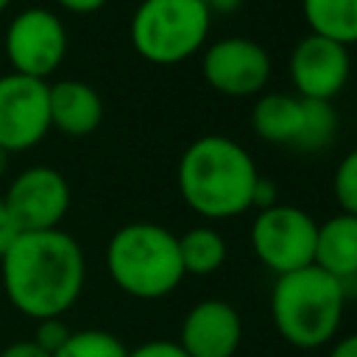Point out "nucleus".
Returning <instances> with one entry per match:
<instances>
[{
	"label": "nucleus",
	"mask_w": 357,
	"mask_h": 357,
	"mask_svg": "<svg viewBox=\"0 0 357 357\" xmlns=\"http://www.w3.org/2000/svg\"><path fill=\"white\" fill-rule=\"evenodd\" d=\"M84 251L61 229L22 231L0 259L8 301L33 321L61 318L84 287Z\"/></svg>",
	"instance_id": "f257e3e1"
},
{
	"label": "nucleus",
	"mask_w": 357,
	"mask_h": 357,
	"mask_svg": "<svg viewBox=\"0 0 357 357\" xmlns=\"http://www.w3.org/2000/svg\"><path fill=\"white\" fill-rule=\"evenodd\" d=\"M259 173L248 151L223 134H204L178 159L176 181L187 206L204 218H234L251 206Z\"/></svg>",
	"instance_id": "f03ea898"
},
{
	"label": "nucleus",
	"mask_w": 357,
	"mask_h": 357,
	"mask_svg": "<svg viewBox=\"0 0 357 357\" xmlns=\"http://www.w3.org/2000/svg\"><path fill=\"white\" fill-rule=\"evenodd\" d=\"M343 307L346 284L315 265L276 276L271 290L273 326L296 349L329 343L340 326Z\"/></svg>",
	"instance_id": "7ed1b4c3"
},
{
	"label": "nucleus",
	"mask_w": 357,
	"mask_h": 357,
	"mask_svg": "<svg viewBox=\"0 0 357 357\" xmlns=\"http://www.w3.org/2000/svg\"><path fill=\"white\" fill-rule=\"evenodd\" d=\"M106 268L112 282L134 298H162L184 279L178 237L148 220L126 223L112 234L106 245Z\"/></svg>",
	"instance_id": "20e7f679"
},
{
	"label": "nucleus",
	"mask_w": 357,
	"mask_h": 357,
	"mask_svg": "<svg viewBox=\"0 0 357 357\" xmlns=\"http://www.w3.org/2000/svg\"><path fill=\"white\" fill-rule=\"evenodd\" d=\"M209 22L206 0H142L131 17V45L153 64H176L201 50Z\"/></svg>",
	"instance_id": "39448f33"
},
{
	"label": "nucleus",
	"mask_w": 357,
	"mask_h": 357,
	"mask_svg": "<svg viewBox=\"0 0 357 357\" xmlns=\"http://www.w3.org/2000/svg\"><path fill=\"white\" fill-rule=\"evenodd\" d=\"M318 223L298 206L273 204L259 209L251 223V245L265 268L276 276L301 271L315 259Z\"/></svg>",
	"instance_id": "423d86ee"
},
{
	"label": "nucleus",
	"mask_w": 357,
	"mask_h": 357,
	"mask_svg": "<svg viewBox=\"0 0 357 357\" xmlns=\"http://www.w3.org/2000/svg\"><path fill=\"white\" fill-rule=\"evenodd\" d=\"M67 53V31L47 8L20 11L6 31V56L20 75L45 81Z\"/></svg>",
	"instance_id": "0eeeda50"
},
{
	"label": "nucleus",
	"mask_w": 357,
	"mask_h": 357,
	"mask_svg": "<svg viewBox=\"0 0 357 357\" xmlns=\"http://www.w3.org/2000/svg\"><path fill=\"white\" fill-rule=\"evenodd\" d=\"M50 131L47 84L8 73L0 78V148L8 153L33 148Z\"/></svg>",
	"instance_id": "6e6552de"
},
{
	"label": "nucleus",
	"mask_w": 357,
	"mask_h": 357,
	"mask_svg": "<svg viewBox=\"0 0 357 357\" xmlns=\"http://www.w3.org/2000/svg\"><path fill=\"white\" fill-rule=\"evenodd\" d=\"M201 73L212 89L231 98L259 95L271 78L268 50L248 36H226L206 47Z\"/></svg>",
	"instance_id": "1a4fd4ad"
},
{
	"label": "nucleus",
	"mask_w": 357,
	"mask_h": 357,
	"mask_svg": "<svg viewBox=\"0 0 357 357\" xmlns=\"http://www.w3.org/2000/svg\"><path fill=\"white\" fill-rule=\"evenodd\" d=\"M3 201L22 231L59 229L61 218L70 209V184L59 170L36 165L22 170L8 184Z\"/></svg>",
	"instance_id": "9d476101"
},
{
	"label": "nucleus",
	"mask_w": 357,
	"mask_h": 357,
	"mask_svg": "<svg viewBox=\"0 0 357 357\" xmlns=\"http://www.w3.org/2000/svg\"><path fill=\"white\" fill-rule=\"evenodd\" d=\"M349 47L318 33H307L304 39H298L290 53L293 86L298 89V98L307 100H332L335 95H340L349 81Z\"/></svg>",
	"instance_id": "9b49d317"
},
{
	"label": "nucleus",
	"mask_w": 357,
	"mask_h": 357,
	"mask_svg": "<svg viewBox=\"0 0 357 357\" xmlns=\"http://www.w3.org/2000/svg\"><path fill=\"white\" fill-rule=\"evenodd\" d=\"M243 340L240 312L220 298L198 301L181 324L178 346L187 357H234Z\"/></svg>",
	"instance_id": "f8f14e48"
},
{
	"label": "nucleus",
	"mask_w": 357,
	"mask_h": 357,
	"mask_svg": "<svg viewBox=\"0 0 357 357\" xmlns=\"http://www.w3.org/2000/svg\"><path fill=\"white\" fill-rule=\"evenodd\" d=\"M47 109L50 128H59L67 137H86L103 120V100L86 81L64 78L47 84Z\"/></svg>",
	"instance_id": "ddd939ff"
},
{
	"label": "nucleus",
	"mask_w": 357,
	"mask_h": 357,
	"mask_svg": "<svg viewBox=\"0 0 357 357\" xmlns=\"http://www.w3.org/2000/svg\"><path fill=\"white\" fill-rule=\"evenodd\" d=\"M312 265L340 279L343 284L357 279V215L340 212L318 223Z\"/></svg>",
	"instance_id": "4468645a"
},
{
	"label": "nucleus",
	"mask_w": 357,
	"mask_h": 357,
	"mask_svg": "<svg viewBox=\"0 0 357 357\" xmlns=\"http://www.w3.org/2000/svg\"><path fill=\"white\" fill-rule=\"evenodd\" d=\"M304 120V100L287 92H265L254 103L251 126L254 131L273 145H293Z\"/></svg>",
	"instance_id": "2eb2a0df"
},
{
	"label": "nucleus",
	"mask_w": 357,
	"mask_h": 357,
	"mask_svg": "<svg viewBox=\"0 0 357 357\" xmlns=\"http://www.w3.org/2000/svg\"><path fill=\"white\" fill-rule=\"evenodd\" d=\"M310 33L335 39L340 45L357 42V0H301Z\"/></svg>",
	"instance_id": "dca6fc26"
},
{
	"label": "nucleus",
	"mask_w": 357,
	"mask_h": 357,
	"mask_svg": "<svg viewBox=\"0 0 357 357\" xmlns=\"http://www.w3.org/2000/svg\"><path fill=\"white\" fill-rule=\"evenodd\" d=\"M178 257H181L184 276L215 273L226 259V240L212 226H195L178 237Z\"/></svg>",
	"instance_id": "f3484780"
},
{
	"label": "nucleus",
	"mask_w": 357,
	"mask_h": 357,
	"mask_svg": "<svg viewBox=\"0 0 357 357\" xmlns=\"http://www.w3.org/2000/svg\"><path fill=\"white\" fill-rule=\"evenodd\" d=\"M301 100H304V120L293 148L310 153L324 151L337 134V112L332 109V100H307V98Z\"/></svg>",
	"instance_id": "a211bd4d"
},
{
	"label": "nucleus",
	"mask_w": 357,
	"mask_h": 357,
	"mask_svg": "<svg viewBox=\"0 0 357 357\" xmlns=\"http://www.w3.org/2000/svg\"><path fill=\"white\" fill-rule=\"evenodd\" d=\"M53 357H128L123 340L103 329L70 332V337L53 351Z\"/></svg>",
	"instance_id": "6ab92c4d"
},
{
	"label": "nucleus",
	"mask_w": 357,
	"mask_h": 357,
	"mask_svg": "<svg viewBox=\"0 0 357 357\" xmlns=\"http://www.w3.org/2000/svg\"><path fill=\"white\" fill-rule=\"evenodd\" d=\"M332 192L346 215H357V148L349 151L337 162L335 178H332Z\"/></svg>",
	"instance_id": "aec40b11"
},
{
	"label": "nucleus",
	"mask_w": 357,
	"mask_h": 357,
	"mask_svg": "<svg viewBox=\"0 0 357 357\" xmlns=\"http://www.w3.org/2000/svg\"><path fill=\"white\" fill-rule=\"evenodd\" d=\"M67 337H70V329L61 324V318H47V321H39V326H36V332H33L31 340L39 349H45L47 354H53Z\"/></svg>",
	"instance_id": "412c9836"
},
{
	"label": "nucleus",
	"mask_w": 357,
	"mask_h": 357,
	"mask_svg": "<svg viewBox=\"0 0 357 357\" xmlns=\"http://www.w3.org/2000/svg\"><path fill=\"white\" fill-rule=\"evenodd\" d=\"M128 357H187L176 340H145L128 351Z\"/></svg>",
	"instance_id": "4be33fe9"
},
{
	"label": "nucleus",
	"mask_w": 357,
	"mask_h": 357,
	"mask_svg": "<svg viewBox=\"0 0 357 357\" xmlns=\"http://www.w3.org/2000/svg\"><path fill=\"white\" fill-rule=\"evenodd\" d=\"M22 234V229H20V223L14 220V215L8 212V206H6V201L0 198V259L6 257V251L17 243V237Z\"/></svg>",
	"instance_id": "5701e85b"
},
{
	"label": "nucleus",
	"mask_w": 357,
	"mask_h": 357,
	"mask_svg": "<svg viewBox=\"0 0 357 357\" xmlns=\"http://www.w3.org/2000/svg\"><path fill=\"white\" fill-rule=\"evenodd\" d=\"M273 204H276V184H273L271 178L259 176L257 184H254L251 206H257V209H268V206H273Z\"/></svg>",
	"instance_id": "b1692460"
},
{
	"label": "nucleus",
	"mask_w": 357,
	"mask_h": 357,
	"mask_svg": "<svg viewBox=\"0 0 357 357\" xmlns=\"http://www.w3.org/2000/svg\"><path fill=\"white\" fill-rule=\"evenodd\" d=\"M0 357H53V354H47L45 349H39L33 340H17V343H8L0 351Z\"/></svg>",
	"instance_id": "393cba45"
},
{
	"label": "nucleus",
	"mask_w": 357,
	"mask_h": 357,
	"mask_svg": "<svg viewBox=\"0 0 357 357\" xmlns=\"http://www.w3.org/2000/svg\"><path fill=\"white\" fill-rule=\"evenodd\" d=\"M109 0H59V6H64L67 11H75V14H92L98 8H103Z\"/></svg>",
	"instance_id": "a878e982"
},
{
	"label": "nucleus",
	"mask_w": 357,
	"mask_h": 357,
	"mask_svg": "<svg viewBox=\"0 0 357 357\" xmlns=\"http://www.w3.org/2000/svg\"><path fill=\"white\" fill-rule=\"evenodd\" d=\"M329 357H357V335H349L343 340H337L329 351Z\"/></svg>",
	"instance_id": "bb28decb"
},
{
	"label": "nucleus",
	"mask_w": 357,
	"mask_h": 357,
	"mask_svg": "<svg viewBox=\"0 0 357 357\" xmlns=\"http://www.w3.org/2000/svg\"><path fill=\"white\" fill-rule=\"evenodd\" d=\"M206 6H209V11L215 8V11H223V14H229V11L240 8V0H206Z\"/></svg>",
	"instance_id": "cd10ccee"
},
{
	"label": "nucleus",
	"mask_w": 357,
	"mask_h": 357,
	"mask_svg": "<svg viewBox=\"0 0 357 357\" xmlns=\"http://www.w3.org/2000/svg\"><path fill=\"white\" fill-rule=\"evenodd\" d=\"M6 167H8V151H6V148H0V176L6 173Z\"/></svg>",
	"instance_id": "c85d7f7f"
},
{
	"label": "nucleus",
	"mask_w": 357,
	"mask_h": 357,
	"mask_svg": "<svg viewBox=\"0 0 357 357\" xmlns=\"http://www.w3.org/2000/svg\"><path fill=\"white\" fill-rule=\"evenodd\" d=\"M8 3H11V0H0V11H6V8H8Z\"/></svg>",
	"instance_id": "c756f323"
}]
</instances>
